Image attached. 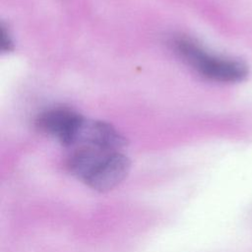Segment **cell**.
Instances as JSON below:
<instances>
[{
  "label": "cell",
  "instance_id": "obj_3",
  "mask_svg": "<svg viewBox=\"0 0 252 252\" xmlns=\"http://www.w3.org/2000/svg\"><path fill=\"white\" fill-rule=\"evenodd\" d=\"M130 159L120 152L109 153L85 181L97 192H108L118 186L128 175Z\"/></svg>",
  "mask_w": 252,
  "mask_h": 252
},
{
  "label": "cell",
  "instance_id": "obj_5",
  "mask_svg": "<svg viewBox=\"0 0 252 252\" xmlns=\"http://www.w3.org/2000/svg\"><path fill=\"white\" fill-rule=\"evenodd\" d=\"M13 49V41L9 34V32L6 30L5 26L1 25V51L9 52Z\"/></svg>",
  "mask_w": 252,
  "mask_h": 252
},
{
  "label": "cell",
  "instance_id": "obj_2",
  "mask_svg": "<svg viewBox=\"0 0 252 252\" xmlns=\"http://www.w3.org/2000/svg\"><path fill=\"white\" fill-rule=\"evenodd\" d=\"M127 141L111 124L98 120H89L83 118L80 123L73 146L95 147L109 151H119L125 147Z\"/></svg>",
  "mask_w": 252,
  "mask_h": 252
},
{
  "label": "cell",
  "instance_id": "obj_4",
  "mask_svg": "<svg viewBox=\"0 0 252 252\" xmlns=\"http://www.w3.org/2000/svg\"><path fill=\"white\" fill-rule=\"evenodd\" d=\"M83 116L68 108H52L39 114L35 123L39 130L71 147Z\"/></svg>",
  "mask_w": 252,
  "mask_h": 252
},
{
  "label": "cell",
  "instance_id": "obj_1",
  "mask_svg": "<svg viewBox=\"0 0 252 252\" xmlns=\"http://www.w3.org/2000/svg\"><path fill=\"white\" fill-rule=\"evenodd\" d=\"M172 46L183 60L208 79L234 83L244 80L248 75V68L244 63L211 55L190 38L176 37Z\"/></svg>",
  "mask_w": 252,
  "mask_h": 252
}]
</instances>
